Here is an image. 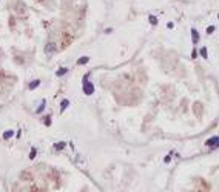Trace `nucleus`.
I'll return each mask as SVG.
<instances>
[{
    "label": "nucleus",
    "instance_id": "obj_20",
    "mask_svg": "<svg viewBox=\"0 0 219 192\" xmlns=\"http://www.w3.org/2000/svg\"><path fill=\"white\" fill-rule=\"evenodd\" d=\"M218 17H219V16H218Z\"/></svg>",
    "mask_w": 219,
    "mask_h": 192
},
{
    "label": "nucleus",
    "instance_id": "obj_6",
    "mask_svg": "<svg viewBox=\"0 0 219 192\" xmlns=\"http://www.w3.org/2000/svg\"><path fill=\"white\" fill-rule=\"evenodd\" d=\"M39 85H40V80H33V81L29 83V89H36Z\"/></svg>",
    "mask_w": 219,
    "mask_h": 192
},
{
    "label": "nucleus",
    "instance_id": "obj_12",
    "mask_svg": "<svg viewBox=\"0 0 219 192\" xmlns=\"http://www.w3.org/2000/svg\"><path fill=\"white\" fill-rule=\"evenodd\" d=\"M11 137H12V131H5V132H3V138H5V140L11 138Z\"/></svg>",
    "mask_w": 219,
    "mask_h": 192
},
{
    "label": "nucleus",
    "instance_id": "obj_5",
    "mask_svg": "<svg viewBox=\"0 0 219 192\" xmlns=\"http://www.w3.org/2000/svg\"><path fill=\"white\" fill-rule=\"evenodd\" d=\"M54 51H56V45L54 43H48L45 46V52L46 54H53Z\"/></svg>",
    "mask_w": 219,
    "mask_h": 192
},
{
    "label": "nucleus",
    "instance_id": "obj_10",
    "mask_svg": "<svg viewBox=\"0 0 219 192\" xmlns=\"http://www.w3.org/2000/svg\"><path fill=\"white\" fill-rule=\"evenodd\" d=\"M199 52H201V55L204 57V59H208V54H207V48H201V49H199Z\"/></svg>",
    "mask_w": 219,
    "mask_h": 192
},
{
    "label": "nucleus",
    "instance_id": "obj_3",
    "mask_svg": "<svg viewBox=\"0 0 219 192\" xmlns=\"http://www.w3.org/2000/svg\"><path fill=\"white\" fill-rule=\"evenodd\" d=\"M218 141H219V137H211V138H208L207 141H205V145H207L208 148H215V146L218 145Z\"/></svg>",
    "mask_w": 219,
    "mask_h": 192
},
{
    "label": "nucleus",
    "instance_id": "obj_9",
    "mask_svg": "<svg viewBox=\"0 0 219 192\" xmlns=\"http://www.w3.org/2000/svg\"><path fill=\"white\" fill-rule=\"evenodd\" d=\"M148 20H150V23H151L153 26H156V25H157V18H156L154 16H148Z\"/></svg>",
    "mask_w": 219,
    "mask_h": 192
},
{
    "label": "nucleus",
    "instance_id": "obj_1",
    "mask_svg": "<svg viewBox=\"0 0 219 192\" xmlns=\"http://www.w3.org/2000/svg\"><path fill=\"white\" fill-rule=\"evenodd\" d=\"M83 92H85L86 95H91L93 92H94V86L88 81V75L83 77Z\"/></svg>",
    "mask_w": 219,
    "mask_h": 192
},
{
    "label": "nucleus",
    "instance_id": "obj_18",
    "mask_svg": "<svg viewBox=\"0 0 219 192\" xmlns=\"http://www.w3.org/2000/svg\"><path fill=\"white\" fill-rule=\"evenodd\" d=\"M170 160H171V157H170V155H167V157L164 158V161H165V163H168V161H170Z\"/></svg>",
    "mask_w": 219,
    "mask_h": 192
},
{
    "label": "nucleus",
    "instance_id": "obj_16",
    "mask_svg": "<svg viewBox=\"0 0 219 192\" xmlns=\"http://www.w3.org/2000/svg\"><path fill=\"white\" fill-rule=\"evenodd\" d=\"M65 148V143H57L56 145V149H63Z\"/></svg>",
    "mask_w": 219,
    "mask_h": 192
},
{
    "label": "nucleus",
    "instance_id": "obj_2",
    "mask_svg": "<svg viewBox=\"0 0 219 192\" xmlns=\"http://www.w3.org/2000/svg\"><path fill=\"white\" fill-rule=\"evenodd\" d=\"M16 11H17V14L23 16V14H25V11H26V5H25L23 2H20V0H19L17 3H16Z\"/></svg>",
    "mask_w": 219,
    "mask_h": 192
},
{
    "label": "nucleus",
    "instance_id": "obj_15",
    "mask_svg": "<svg viewBox=\"0 0 219 192\" xmlns=\"http://www.w3.org/2000/svg\"><path fill=\"white\" fill-rule=\"evenodd\" d=\"M213 32H215V26L207 28V34H213Z\"/></svg>",
    "mask_w": 219,
    "mask_h": 192
},
{
    "label": "nucleus",
    "instance_id": "obj_13",
    "mask_svg": "<svg viewBox=\"0 0 219 192\" xmlns=\"http://www.w3.org/2000/svg\"><path fill=\"white\" fill-rule=\"evenodd\" d=\"M43 109H45V102H42V105H40L39 108H37V111H36V112H37V114H40L42 111H43Z\"/></svg>",
    "mask_w": 219,
    "mask_h": 192
},
{
    "label": "nucleus",
    "instance_id": "obj_4",
    "mask_svg": "<svg viewBox=\"0 0 219 192\" xmlns=\"http://www.w3.org/2000/svg\"><path fill=\"white\" fill-rule=\"evenodd\" d=\"M191 40H193V43H194V45L199 42V32H198V31H196L194 28L191 29Z\"/></svg>",
    "mask_w": 219,
    "mask_h": 192
},
{
    "label": "nucleus",
    "instance_id": "obj_8",
    "mask_svg": "<svg viewBox=\"0 0 219 192\" xmlns=\"http://www.w3.org/2000/svg\"><path fill=\"white\" fill-rule=\"evenodd\" d=\"M90 61V57H80L79 60H77V65H85V63H88Z\"/></svg>",
    "mask_w": 219,
    "mask_h": 192
},
{
    "label": "nucleus",
    "instance_id": "obj_14",
    "mask_svg": "<svg viewBox=\"0 0 219 192\" xmlns=\"http://www.w3.org/2000/svg\"><path fill=\"white\" fill-rule=\"evenodd\" d=\"M36 154H37V151H36V149H31V154H29V158L33 160V158L36 157Z\"/></svg>",
    "mask_w": 219,
    "mask_h": 192
},
{
    "label": "nucleus",
    "instance_id": "obj_11",
    "mask_svg": "<svg viewBox=\"0 0 219 192\" xmlns=\"http://www.w3.org/2000/svg\"><path fill=\"white\" fill-rule=\"evenodd\" d=\"M66 72H68V69H66V68H60V69L56 72V75H59V77H60V75H63V74H66Z\"/></svg>",
    "mask_w": 219,
    "mask_h": 192
},
{
    "label": "nucleus",
    "instance_id": "obj_7",
    "mask_svg": "<svg viewBox=\"0 0 219 192\" xmlns=\"http://www.w3.org/2000/svg\"><path fill=\"white\" fill-rule=\"evenodd\" d=\"M68 105H70V102H68V100H62V105H60V112H63L65 109L68 108Z\"/></svg>",
    "mask_w": 219,
    "mask_h": 192
},
{
    "label": "nucleus",
    "instance_id": "obj_19",
    "mask_svg": "<svg viewBox=\"0 0 219 192\" xmlns=\"http://www.w3.org/2000/svg\"><path fill=\"white\" fill-rule=\"evenodd\" d=\"M196 55H198V52H196V49H193V52H191V57H193V59H196Z\"/></svg>",
    "mask_w": 219,
    "mask_h": 192
},
{
    "label": "nucleus",
    "instance_id": "obj_17",
    "mask_svg": "<svg viewBox=\"0 0 219 192\" xmlns=\"http://www.w3.org/2000/svg\"><path fill=\"white\" fill-rule=\"evenodd\" d=\"M45 124H51V118H49V117H46V118H45Z\"/></svg>",
    "mask_w": 219,
    "mask_h": 192
}]
</instances>
